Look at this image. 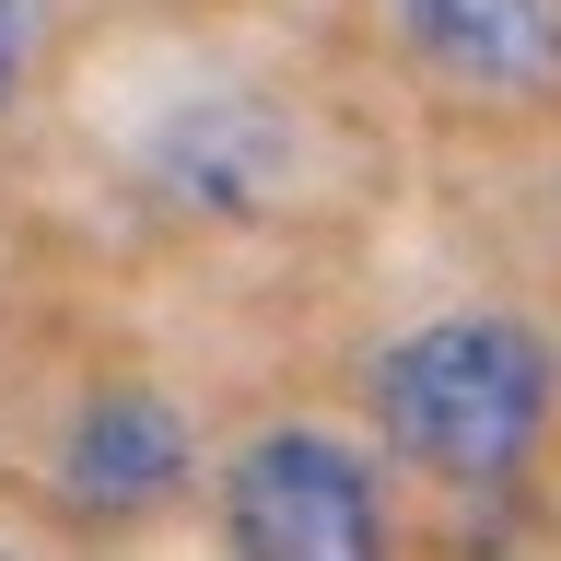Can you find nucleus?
Instances as JSON below:
<instances>
[{
  "label": "nucleus",
  "mask_w": 561,
  "mask_h": 561,
  "mask_svg": "<svg viewBox=\"0 0 561 561\" xmlns=\"http://www.w3.org/2000/svg\"><path fill=\"white\" fill-rule=\"evenodd\" d=\"M187 421L164 410V398H140V386H117V398H94V410L70 421V445H59V491H70V515L82 526H129L152 515V503H175L187 491Z\"/></svg>",
  "instance_id": "obj_3"
},
{
  "label": "nucleus",
  "mask_w": 561,
  "mask_h": 561,
  "mask_svg": "<svg viewBox=\"0 0 561 561\" xmlns=\"http://www.w3.org/2000/svg\"><path fill=\"white\" fill-rule=\"evenodd\" d=\"M222 538L234 561H386V491L340 433L280 421L222 468Z\"/></svg>",
  "instance_id": "obj_2"
},
{
  "label": "nucleus",
  "mask_w": 561,
  "mask_h": 561,
  "mask_svg": "<svg viewBox=\"0 0 561 561\" xmlns=\"http://www.w3.org/2000/svg\"><path fill=\"white\" fill-rule=\"evenodd\" d=\"M152 187L187 210H270L293 187V129L257 94H199L152 129Z\"/></svg>",
  "instance_id": "obj_4"
},
{
  "label": "nucleus",
  "mask_w": 561,
  "mask_h": 561,
  "mask_svg": "<svg viewBox=\"0 0 561 561\" xmlns=\"http://www.w3.org/2000/svg\"><path fill=\"white\" fill-rule=\"evenodd\" d=\"M398 24L456 94H550L561 82V0H398Z\"/></svg>",
  "instance_id": "obj_5"
},
{
  "label": "nucleus",
  "mask_w": 561,
  "mask_h": 561,
  "mask_svg": "<svg viewBox=\"0 0 561 561\" xmlns=\"http://www.w3.org/2000/svg\"><path fill=\"white\" fill-rule=\"evenodd\" d=\"M24 47H35V24H24V0H0V105H12V82H24Z\"/></svg>",
  "instance_id": "obj_6"
},
{
  "label": "nucleus",
  "mask_w": 561,
  "mask_h": 561,
  "mask_svg": "<svg viewBox=\"0 0 561 561\" xmlns=\"http://www.w3.org/2000/svg\"><path fill=\"white\" fill-rule=\"evenodd\" d=\"M0 561H12V550H0Z\"/></svg>",
  "instance_id": "obj_7"
},
{
  "label": "nucleus",
  "mask_w": 561,
  "mask_h": 561,
  "mask_svg": "<svg viewBox=\"0 0 561 561\" xmlns=\"http://www.w3.org/2000/svg\"><path fill=\"white\" fill-rule=\"evenodd\" d=\"M375 433L433 480H503L550 421V340L515 316H433L375 351Z\"/></svg>",
  "instance_id": "obj_1"
}]
</instances>
